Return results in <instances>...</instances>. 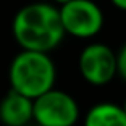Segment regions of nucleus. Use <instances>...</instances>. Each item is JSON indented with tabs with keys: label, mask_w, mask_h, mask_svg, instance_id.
Segmentation results:
<instances>
[{
	"label": "nucleus",
	"mask_w": 126,
	"mask_h": 126,
	"mask_svg": "<svg viewBox=\"0 0 126 126\" xmlns=\"http://www.w3.org/2000/svg\"><path fill=\"white\" fill-rule=\"evenodd\" d=\"M11 32L23 50L50 53L65 39L58 7L34 2L21 7L11 21Z\"/></svg>",
	"instance_id": "obj_1"
},
{
	"label": "nucleus",
	"mask_w": 126,
	"mask_h": 126,
	"mask_svg": "<svg viewBox=\"0 0 126 126\" xmlns=\"http://www.w3.org/2000/svg\"><path fill=\"white\" fill-rule=\"evenodd\" d=\"M8 81L13 91L34 100L55 87V63L48 53L21 50L10 63Z\"/></svg>",
	"instance_id": "obj_2"
},
{
	"label": "nucleus",
	"mask_w": 126,
	"mask_h": 126,
	"mask_svg": "<svg viewBox=\"0 0 126 126\" xmlns=\"http://www.w3.org/2000/svg\"><path fill=\"white\" fill-rule=\"evenodd\" d=\"M78 120V102L62 89L53 87L32 100V121L39 126H74Z\"/></svg>",
	"instance_id": "obj_3"
},
{
	"label": "nucleus",
	"mask_w": 126,
	"mask_h": 126,
	"mask_svg": "<svg viewBox=\"0 0 126 126\" xmlns=\"http://www.w3.org/2000/svg\"><path fill=\"white\" fill-rule=\"evenodd\" d=\"M60 21L65 34L76 39H91L102 31L104 11L94 0H71L58 7Z\"/></svg>",
	"instance_id": "obj_4"
},
{
	"label": "nucleus",
	"mask_w": 126,
	"mask_h": 126,
	"mask_svg": "<svg viewBox=\"0 0 126 126\" xmlns=\"http://www.w3.org/2000/svg\"><path fill=\"white\" fill-rule=\"evenodd\" d=\"M79 74L87 84L102 87L118 76L116 52L104 42L87 44L78 57Z\"/></svg>",
	"instance_id": "obj_5"
},
{
	"label": "nucleus",
	"mask_w": 126,
	"mask_h": 126,
	"mask_svg": "<svg viewBox=\"0 0 126 126\" xmlns=\"http://www.w3.org/2000/svg\"><path fill=\"white\" fill-rule=\"evenodd\" d=\"M32 121V100L10 89L0 100V123L5 126H28Z\"/></svg>",
	"instance_id": "obj_6"
},
{
	"label": "nucleus",
	"mask_w": 126,
	"mask_h": 126,
	"mask_svg": "<svg viewBox=\"0 0 126 126\" xmlns=\"http://www.w3.org/2000/svg\"><path fill=\"white\" fill-rule=\"evenodd\" d=\"M84 126H126V115L115 102H99L87 110Z\"/></svg>",
	"instance_id": "obj_7"
},
{
	"label": "nucleus",
	"mask_w": 126,
	"mask_h": 126,
	"mask_svg": "<svg viewBox=\"0 0 126 126\" xmlns=\"http://www.w3.org/2000/svg\"><path fill=\"white\" fill-rule=\"evenodd\" d=\"M116 68H118V76L126 82V42L116 52Z\"/></svg>",
	"instance_id": "obj_8"
},
{
	"label": "nucleus",
	"mask_w": 126,
	"mask_h": 126,
	"mask_svg": "<svg viewBox=\"0 0 126 126\" xmlns=\"http://www.w3.org/2000/svg\"><path fill=\"white\" fill-rule=\"evenodd\" d=\"M111 5L121 11H126V0H110Z\"/></svg>",
	"instance_id": "obj_9"
},
{
	"label": "nucleus",
	"mask_w": 126,
	"mask_h": 126,
	"mask_svg": "<svg viewBox=\"0 0 126 126\" xmlns=\"http://www.w3.org/2000/svg\"><path fill=\"white\" fill-rule=\"evenodd\" d=\"M53 2V5H58V7H62V5H65V3H68V2H71V0H52Z\"/></svg>",
	"instance_id": "obj_10"
},
{
	"label": "nucleus",
	"mask_w": 126,
	"mask_h": 126,
	"mask_svg": "<svg viewBox=\"0 0 126 126\" xmlns=\"http://www.w3.org/2000/svg\"><path fill=\"white\" fill-rule=\"evenodd\" d=\"M121 108H123V111H125V115H126V97H125V100H123V105H121Z\"/></svg>",
	"instance_id": "obj_11"
}]
</instances>
